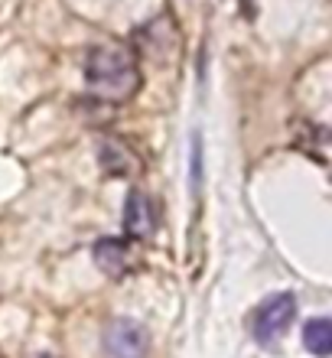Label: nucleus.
<instances>
[{"label": "nucleus", "mask_w": 332, "mask_h": 358, "mask_svg": "<svg viewBox=\"0 0 332 358\" xmlns=\"http://www.w3.org/2000/svg\"><path fill=\"white\" fill-rule=\"evenodd\" d=\"M303 345L319 358L332 355V322L326 316H316L303 326Z\"/></svg>", "instance_id": "7"}, {"label": "nucleus", "mask_w": 332, "mask_h": 358, "mask_svg": "<svg viewBox=\"0 0 332 358\" xmlns=\"http://www.w3.org/2000/svg\"><path fill=\"white\" fill-rule=\"evenodd\" d=\"M85 82L88 88L108 101H127L140 88V69L131 49L124 46H98L85 59Z\"/></svg>", "instance_id": "1"}, {"label": "nucleus", "mask_w": 332, "mask_h": 358, "mask_svg": "<svg viewBox=\"0 0 332 358\" xmlns=\"http://www.w3.org/2000/svg\"><path fill=\"white\" fill-rule=\"evenodd\" d=\"M150 349V332L137 320H111L105 329V352L111 358H143Z\"/></svg>", "instance_id": "3"}, {"label": "nucleus", "mask_w": 332, "mask_h": 358, "mask_svg": "<svg viewBox=\"0 0 332 358\" xmlns=\"http://www.w3.org/2000/svg\"><path fill=\"white\" fill-rule=\"evenodd\" d=\"M296 320V300L294 293H274L267 296L254 313H251V336L261 345H277V342L287 336V329L294 326Z\"/></svg>", "instance_id": "2"}, {"label": "nucleus", "mask_w": 332, "mask_h": 358, "mask_svg": "<svg viewBox=\"0 0 332 358\" xmlns=\"http://www.w3.org/2000/svg\"><path fill=\"white\" fill-rule=\"evenodd\" d=\"M36 358H59V355H49V352H43V355H36Z\"/></svg>", "instance_id": "9"}, {"label": "nucleus", "mask_w": 332, "mask_h": 358, "mask_svg": "<svg viewBox=\"0 0 332 358\" xmlns=\"http://www.w3.org/2000/svg\"><path fill=\"white\" fill-rule=\"evenodd\" d=\"M153 228H157L153 199L143 196L140 189H131V196L124 202V235L133 238V241H143V238L153 235Z\"/></svg>", "instance_id": "4"}, {"label": "nucleus", "mask_w": 332, "mask_h": 358, "mask_svg": "<svg viewBox=\"0 0 332 358\" xmlns=\"http://www.w3.org/2000/svg\"><path fill=\"white\" fill-rule=\"evenodd\" d=\"M189 170H192V192H199V179H202V143H199V137H192Z\"/></svg>", "instance_id": "8"}, {"label": "nucleus", "mask_w": 332, "mask_h": 358, "mask_svg": "<svg viewBox=\"0 0 332 358\" xmlns=\"http://www.w3.org/2000/svg\"><path fill=\"white\" fill-rule=\"evenodd\" d=\"M92 257H95L98 271L108 273L111 280H117V277H124L131 271V251H127V245L121 238H101L95 245V251H92Z\"/></svg>", "instance_id": "6"}, {"label": "nucleus", "mask_w": 332, "mask_h": 358, "mask_svg": "<svg viewBox=\"0 0 332 358\" xmlns=\"http://www.w3.org/2000/svg\"><path fill=\"white\" fill-rule=\"evenodd\" d=\"M98 163H101V170H105L108 176H124V179H131L133 173L140 170L137 153H133L127 143L114 141V137L101 141V147H98Z\"/></svg>", "instance_id": "5"}]
</instances>
